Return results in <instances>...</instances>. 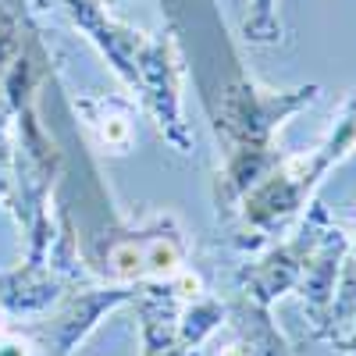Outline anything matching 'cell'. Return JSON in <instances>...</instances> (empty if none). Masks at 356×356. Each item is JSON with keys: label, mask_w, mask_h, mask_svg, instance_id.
<instances>
[{"label": "cell", "mask_w": 356, "mask_h": 356, "mask_svg": "<svg viewBox=\"0 0 356 356\" xmlns=\"http://www.w3.org/2000/svg\"><path fill=\"white\" fill-rule=\"evenodd\" d=\"M107 136H111V139H125V125H122V122H114Z\"/></svg>", "instance_id": "1"}]
</instances>
